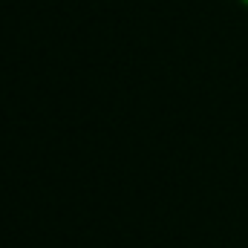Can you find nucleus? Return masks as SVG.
Returning a JSON list of instances; mask_svg holds the SVG:
<instances>
[{
	"label": "nucleus",
	"mask_w": 248,
	"mask_h": 248,
	"mask_svg": "<svg viewBox=\"0 0 248 248\" xmlns=\"http://www.w3.org/2000/svg\"><path fill=\"white\" fill-rule=\"evenodd\" d=\"M243 3H246V6H248V0H243Z\"/></svg>",
	"instance_id": "1"
}]
</instances>
